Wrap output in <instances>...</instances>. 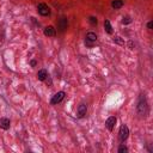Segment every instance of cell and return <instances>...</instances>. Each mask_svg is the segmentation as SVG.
I'll return each instance as SVG.
<instances>
[{"label": "cell", "mask_w": 153, "mask_h": 153, "mask_svg": "<svg viewBox=\"0 0 153 153\" xmlns=\"http://www.w3.org/2000/svg\"><path fill=\"white\" fill-rule=\"evenodd\" d=\"M65 96H66V93H65L64 91H59V92H56L55 95L51 97L50 103H51V104H59L60 102H62V99L65 98Z\"/></svg>", "instance_id": "cell-4"}, {"label": "cell", "mask_w": 153, "mask_h": 153, "mask_svg": "<svg viewBox=\"0 0 153 153\" xmlns=\"http://www.w3.org/2000/svg\"><path fill=\"white\" fill-rule=\"evenodd\" d=\"M130 23H132L130 16H124V17L122 18V24H123V25H127V24H130Z\"/></svg>", "instance_id": "cell-15"}, {"label": "cell", "mask_w": 153, "mask_h": 153, "mask_svg": "<svg viewBox=\"0 0 153 153\" xmlns=\"http://www.w3.org/2000/svg\"><path fill=\"white\" fill-rule=\"evenodd\" d=\"M43 34H44V36H48V37H53V36L56 35V30H55V28H54V26L49 25V26H46V28H44Z\"/></svg>", "instance_id": "cell-8"}, {"label": "cell", "mask_w": 153, "mask_h": 153, "mask_svg": "<svg viewBox=\"0 0 153 153\" xmlns=\"http://www.w3.org/2000/svg\"><path fill=\"white\" fill-rule=\"evenodd\" d=\"M104 29H105V31L109 34V35H111L113 34V26H111V23L108 21V19H105L104 21Z\"/></svg>", "instance_id": "cell-12"}, {"label": "cell", "mask_w": 153, "mask_h": 153, "mask_svg": "<svg viewBox=\"0 0 153 153\" xmlns=\"http://www.w3.org/2000/svg\"><path fill=\"white\" fill-rule=\"evenodd\" d=\"M93 44H95V42H91V41H89V40L85 38V46H86L87 48H92Z\"/></svg>", "instance_id": "cell-18"}, {"label": "cell", "mask_w": 153, "mask_h": 153, "mask_svg": "<svg viewBox=\"0 0 153 153\" xmlns=\"http://www.w3.org/2000/svg\"><path fill=\"white\" fill-rule=\"evenodd\" d=\"M128 47H129V49H132V50H133V49H134V47H135V44L133 43V41H129V42H128Z\"/></svg>", "instance_id": "cell-19"}, {"label": "cell", "mask_w": 153, "mask_h": 153, "mask_svg": "<svg viewBox=\"0 0 153 153\" xmlns=\"http://www.w3.org/2000/svg\"><path fill=\"white\" fill-rule=\"evenodd\" d=\"M128 137H129V128L126 124H122L120 127V130H119V139H120V141L124 142L126 140L128 139Z\"/></svg>", "instance_id": "cell-2"}, {"label": "cell", "mask_w": 153, "mask_h": 153, "mask_svg": "<svg viewBox=\"0 0 153 153\" xmlns=\"http://www.w3.org/2000/svg\"><path fill=\"white\" fill-rule=\"evenodd\" d=\"M48 77V72L46 69H40L38 73H37V79L40 80V82H44V80L47 79Z\"/></svg>", "instance_id": "cell-10"}, {"label": "cell", "mask_w": 153, "mask_h": 153, "mask_svg": "<svg viewBox=\"0 0 153 153\" xmlns=\"http://www.w3.org/2000/svg\"><path fill=\"white\" fill-rule=\"evenodd\" d=\"M128 152V147H126L124 145H121L119 147V153H127Z\"/></svg>", "instance_id": "cell-17"}, {"label": "cell", "mask_w": 153, "mask_h": 153, "mask_svg": "<svg viewBox=\"0 0 153 153\" xmlns=\"http://www.w3.org/2000/svg\"><path fill=\"white\" fill-rule=\"evenodd\" d=\"M10 127H11V122L7 117L0 119V128L4 129V130H7V129H10Z\"/></svg>", "instance_id": "cell-9"}, {"label": "cell", "mask_w": 153, "mask_h": 153, "mask_svg": "<svg viewBox=\"0 0 153 153\" xmlns=\"http://www.w3.org/2000/svg\"><path fill=\"white\" fill-rule=\"evenodd\" d=\"M86 113H87V106H86V104H80L78 106V109H77V116H78L79 119H83L84 116L86 115Z\"/></svg>", "instance_id": "cell-7"}, {"label": "cell", "mask_w": 153, "mask_h": 153, "mask_svg": "<svg viewBox=\"0 0 153 153\" xmlns=\"http://www.w3.org/2000/svg\"><path fill=\"white\" fill-rule=\"evenodd\" d=\"M86 40L91 41V42H96L97 41V35L95 32H92V31H90V32L86 34Z\"/></svg>", "instance_id": "cell-14"}, {"label": "cell", "mask_w": 153, "mask_h": 153, "mask_svg": "<svg viewBox=\"0 0 153 153\" xmlns=\"http://www.w3.org/2000/svg\"><path fill=\"white\" fill-rule=\"evenodd\" d=\"M137 110H138V114L141 115V116H145V115H147V113H148V103H147L146 98L143 97V96L140 97V99H139V102H138Z\"/></svg>", "instance_id": "cell-1"}, {"label": "cell", "mask_w": 153, "mask_h": 153, "mask_svg": "<svg viewBox=\"0 0 153 153\" xmlns=\"http://www.w3.org/2000/svg\"><path fill=\"white\" fill-rule=\"evenodd\" d=\"M116 121H117V120H116L115 116H110V117L105 121V127H106V129L109 130V132H113V129L115 128Z\"/></svg>", "instance_id": "cell-5"}, {"label": "cell", "mask_w": 153, "mask_h": 153, "mask_svg": "<svg viewBox=\"0 0 153 153\" xmlns=\"http://www.w3.org/2000/svg\"><path fill=\"white\" fill-rule=\"evenodd\" d=\"M30 65H31L32 67H35L36 65H37V61H36V60H31V61H30Z\"/></svg>", "instance_id": "cell-22"}, {"label": "cell", "mask_w": 153, "mask_h": 153, "mask_svg": "<svg viewBox=\"0 0 153 153\" xmlns=\"http://www.w3.org/2000/svg\"><path fill=\"white\" fill-rule=\"evenodd\" d=\"M123 5H124L123 0H113V3H111V7L115 8V10H119Z\"/></svg>", "instance_id": "cell-11"}, {"label": "cell", "mask_w": 153, "mask_h": 153, "mask_svg": "<svg viewBox=\"0 0 153 153\" xmlns=\"http://www.w3.org/2000/svg\"><path fill=\"white\" fill-rule=\"evenodd\" d=\"M147 29H148V30H152V29H153V22H152V21L147 23Z\"/></svg>", "instance_id": "cell-21"}, {"label": "cell", "mask_w": 153, "mask_h": 153, "mask_svg": "<svg viewBox=\"0 0 153 153\" xmlns=\"http://www.w3.org/2000/svg\"><path fill=\"white\" fill-rule=\"evenodd\" d=\"M37 11H38V13H40L41 16H43V17H47V16L50 14V8L48 7L47 4H44V3H40V4L37 5Z\"/></svg>", "instance_id": "cell-3"}, {"label": "cell", "mask_w": 153, "mask_h": 153, "mask_svg": "<svg viewBox=\"0 0 153 153\" xmlns=\"http://www.w3.org/2000/svg\"><path fill=\"white\" fill-rule=\"evenodd\" d=\"M89 23L91 24V25H97L98 23V19L95 17V16H91V17H89Z\"/></svg>", "instance_id": "cell-16"}, {"label": "cell", "mask_w": 153, "mask_h": 153, "mask_svg": "<svg viewBox=\"0 0 153 153\" xmlns=\"http://www.w3.org/2000/svg\"><path fill=\"white\" fill-rule=\"evenodd\" d=\"M67 28H68L67 18H61V19H59V22H58V29H59V31L60 32H64Z\"/></svg>", "instance_id": "cell-6"}, {"label": "cell", "mask_w": 153, "mask_h": 153, "mask_svg": "<svg viewBox=\"0 0 153 153\" xmlns=\"http://www.w3.org/2000/svg\"><path fill=\"white\" fill-rule=\"evenodd\" d=\"M113 41H114V43H116V44H119V46H124L126 44V42H124V40L121 37V36H114V38H113Z\"/></svg>", "instance_id": "cell-13"}, {"label": "cell", "mask_w": 153, "mask_h": 153, "mask_svg": "<svg viewBox=\"0 0 153 153\" xmlns=\"http://www.w3.org/2000/svg\"><path fill=\"white\" fill-rule=\"evenodd\" d=\"M44 82H46V83H47V85H49V86H51V84H53V83H51V79L49 78V75L47 77V79L44 80Z\"/></svg>", "instance_id": "cell-20"}]
</instances>
